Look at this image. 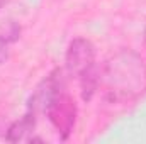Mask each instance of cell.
<instances>
[{
	"instance_id": "5b68a950",
	"label": "cell",
	"mask_w": 146,
	"mask_h": 144,
	"mask_svg": "<svg viewBox=\"0 0 146 144\" xmlns=\"http://www.w3.org/2000/svg\"><path fill=\"white\" fill-rule=\"evenodd\" d=\"M9 44H10V39L9 37L0 36V65L7 61L9 58Z\"/></svg>"
},
{
	"instance_id": "7a4b0ae2",
	"label": "cell",
	"mask_w": 146,
	"mask_h": 144,
	"mask_svg": "<svg viewBox=\"0 0 146 144\" xmlns=\"http://www.w3.org/2000/svg\"><path fill=\"white\" fill-rule=\"evenodd\" d=\"M44 112L49 119L51 126L56 129L58 136L65 141L73 132L75 122H76V104L73 97L68 93L66 85L61 78V71H53L48 80L44 81Z\"/></svg>"
},
{
	"instance_id": "277c9868",
	"label": "cell",
	"mask_w": 146,
	"mask_h": 144,
	"mask_svg": "<svg viewBox=\"0 0 146 144\" xmlns=\"http://www.w3.org/2000/svg\"><path fill=\"white\" fill-rule=\"evenodd\" d=\"M34 127H36V112H34V105L31 104L29 108H27V112L7 129L5 139H7L9 143L27 141V139H29V134L34 131Z\"/></svg>"
},
{
	"instance_id": "6da1fadb",
	"label": "cell",
	"mask_w": 146,
	"mask_h": 144,
	"mask_svg": "<svg viewBox=\"0 0 146 144\" xmlns=\"http://www.w3.org/2000/svg\"><path fill=\"white\" fill-rule=\"evenodd\" d=\"M100 80L106 81L107 92L114 100H126L145 90L146 68L136 53L122 51L106 65Z\"/></svg>"
},
{
	"instance_id": "8992f818",
	"label": "cell",
	"mask_w": 146,
	"mask_h": 144,
	"mask_svg": "<svg viewBox=\"0 0 146 144\" xmlns=\"http://www.w3.org/2000/svg\"><path fill=\"white\" fill-rule=\"evenodd\" d=\"M7 2H9V0H0V9H2V7H3V5L7 3Z\"/></svg>"
},
{
	"instance_id": "3957f363",
	"label": "cell",
	"mask_w": 146,
	"mask_h": 144,
	"mask_svg": "<svg viewBox=\"0 0 146 144\" xmlns=\"http://www.w3.org/2000/svg\"><path fill=\"white\" fill-rule=\"evenodd\" d=\"M65 66H66V71L76 78L94 70L95 68V46L85 37L73 39L66 49Z\"/></svg>"
}]
</instances>
